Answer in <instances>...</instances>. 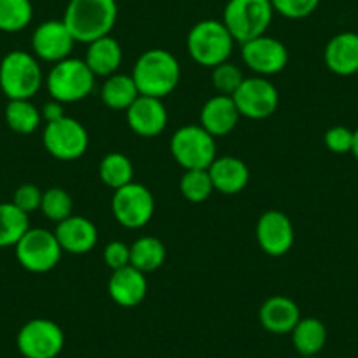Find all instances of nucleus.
<instances>
[{"label": "nucleus", "mask_w": 358, "mask_h": 358, "mask_svg": "<svg viewBox=\"0 0 358 358\" xmlns=\"http://www.w3.org/2000/svg\"><path fill=\"white\" fill-rule=\"evenodd\" d=\"M64 23L76 43L90 44L111 36L118 20L116 0H69Z\"/></svg>", "instance_id": "obj_1"}, {"label": "nucleus", "mask_w": 358, "mask_h": 358, "mask_svg": "<svg viewBox=\"0 0 358 358\" xmlns=\"http://www.w3.org/2000/svg\"><path fill=\"white\" fill-rule=\"evenodd\" d=\"M132 78L141 95L164 101L178 88L181 81V67L171 51L153 48L137 58Z\"/></svg>", "instance_id": "obj_2"}, {"label": "nucleus", "mask_w": 358, "mask_h": 358, "mask_svg": "<svg viewBox=\"0 0 358 358\" xmlns=\"http://www.w3.org/2000/svg\"><path fill=\"white\" fill-rule=\"evenodd\" d=\"M234 44L236 41L222 20H202L192 27L187 36V50L192 60L209 69L229 62Z\"/></svg>", "instance_id": "obj_3"}, {"label": "nucleus", "mask_w": 358, "mask_h": 358, "mask_svg": "<svg viewBox=\"0 0 358 358\" xmlns=\"http://www.w3.org/2000/svg\"><path fill=\"white\" fill-rule=\"evenodd\" d=\"M43 83V71L36 55L15 50L0 62V90L9 101H30Z\"/></svg>", "instance_id": "obj_4"}, {"label": "nucleus", "mask_w": 358, "mask_h": 358, "mask_svg": "<svg viewBox=\"0 0 358 358\" xmlns=\"http://www.w3.org/2000/svg\"><path fill=\"white\" fill-rule=\"evenodd\" d=\"M274 8L271 0H229L222 22L239 44L265 36L273 23Z\"/></svg>", "instance_id": "obj_5"}, {"label": "nucleus", "mask_w": 358, "mask_h": 358, "mask_svg": "<svg viewBox=\"0 0 358 358\" xmlns=\"http://www.w3.org/2000/svg\"><path fill=\"white\" fill-rule=\"evenodd\" d=\"M44 83L53 101L62 104H74L92 94L95 86V74L90 71L85 60L69 57L53 65Z\"/></svg>", "instance_id": "obj_6"}, {"label": "nucleus", "mask_w": 358, "mask_h": 358, "mask_svg": "<svg viewBox=\"0 0 358 358\" xmlns=\"http://www.w3.org/2000/svg\"><path fill=\"white\" fill-rule=\"evenodd\" d=\"M171 153L185 171L209 169L216 160V141L201 125H185L172 134Z\"/></svg>", "instance_id": "obj_7"}, {"label": "nucleus", "mask_w": 358, "mask_h": 358, "mask_svg": "<svg viewBox=\"0 0 358 358\" xmlns=\"http://www.w3.org/2000/svg\"><path fill=\"white\" fill-rule=\"evenodd\" d=\"M15 248L18 264L34 274L53 271L64 253L55 232L48 229H29Z\"/></svg>", "instance_id": "obj_8"}, {"label": "nucleus", "mask_w": 358, "mask_h": 358, "mask_svg": "<svg viewBox=\"0 0 358 358\" xmlns=\"http://www.w3.org/2000/svg\"><path fill=\"white\" fill-rule=\"evenodd\" d=\"M43 144L48 153L57 160L72 162L86 153L90 137L81 122L65 115L64 118L44 125Z\"/></svg>", "instance_id": "obj_9"}, {"label": "nucleus", "mask_w": 358, "mask_h": 358, "mask_svg": "<svg viewBox=\"0 0 358 358\" xmlns=\"http://www.w3.org/2000/svg\"><path fill=\"white\" fill-rule=\"evenodd\" d=\"M111 209L113 216L122 227L130 230L143 229L155 215V197L144 185L132 181L115 190Z\"/></svg>", "instance_id": "obj_10"}, {"label": "nucleus", "mask_w": 358, "mask_h": 358, "mask_svg": "<svg viewBox=\"0 0 358 358\" xmlns=\"http://www.w3.org/2000/svg\"><path fill=\"white\" fill-rule=\"evenodd\" d=\"M16 346L25 358H57L65 346V334L53 320L34 318L20 329Z\"/></svg>", "instance_id": "obj_11"}, {"label": "nucleus", "mask_w": 358, "mask_h": 358, "mask_svg": "<svg viewBox=\"0 0 358 358\" xmlns=\"http://www.w3.org/2000/svg\"><path fill=\"white\" fill-rule=\"evenodd\" d=\"M232 99L239 115L250 120H265L280 108V92L273 81L262 76L244 78Z\"/></svg>", "instance_id": "obj_12"}, {"label": "nucleus", "mask_w": 358, "mask_h": 358, "mask_svg": "<svg viewBox=\"0 0 358 358\" xmlns=\"http://www.w3.org/2000/svg\"><path fill=\"white\" fill-rule=\"evenodd\" d=\"M241 57L246 67L262 78L283 72L290 60L287 46L280 39L267 34L241 44Z\"/></svg>", "instance_id": "obj_13"}, {"label": "nucleus", "mask_w": 358, "mask_h": 358, "mask_svg": "<svg viewBox=\"0 0 358 358\" xmlns=\"http://www.w3.org/2000/svg\"><path fill=\"white\" fill-rule=\"evenodd\" d=\"M255 236L260 250L268 257H283L295 243L294 223L278 209H268L258 218Z\"/></svg>", "instance_id": "obj_14"}, {"label": "nucleus", "mask_w": 358, "mask_h": 358, "mask_svg": "<svg viewBox=\"0 0 358 358\" xmlns=\"http://www.w3.org/2000/svg\"><path fill=\"white\" fill-rule=\"evenodd\" d=\"M74 37L69 32L64 20L43 22L32 34V51L37 58L50 64H58L71 57L74 50Z\"/></svg>", "instance_id": "obj_15"}, {"label": "nucleus", "mask_w": 358, "mask_h": 358, "mask_svg": "<svg viewBox=\"0 0 358 358\" xmlns=\"http://www.w3.org/2000/svg\"><path fill=\"white\" fill-rule=\"evenodd\" d=\"M127 123L134 134L141 137H157L169 123V113L162 99L139 95L137 101L125 111Z\"/></svg>", "instance_id": "obj_16"}, {"label": "nucleus", "mask_w": 358, "mask_h": 358, "mask_svg": "<svg viewBox=\"0 0 358 358\" xmlns=\"http://www.w3.org/2000/svg\"><path fill=\"white\" fill-rule=\"evenodd\" d=\"M108 292L111 301L120 308H137L148 294L146 274L137 271L132 265L113 271L108 281Z\"/></svg>", "instance_id": "obj_17"}, {"label": "nucleus", "mask_w": 358, "mask_h": 358, "mask_svg": "<svg viewBox=\"0 0 358 358\" xmlns=\"http://www.w3.org/2000/svg\"><path fill=\"white\" fill-rule=\"evenodd\" d=\"M55 236L64 251L71 255H85L97 246L99 230L92 220L72 215L57 223Z\"/></svg>", "instance_id": "obj_18"}, {"label": "nucleus", "mask_w": 358, "mask_h": 358, "mask_svg": "<svg viewBox=\"0 0 358 358\" xmlns=\"http://www.w3.org/2000/svg\"><path fill=\"white\" fill-rule=\"evenodd\" d=\"M301 309L297 302L285 295H273L258 309V322L267 332L285 336L292 334L301 320Z\"/></svg>", "instance_id": "obj_19"}, {"label": "nucleus", "mask_w": 358, "mask_h": 358, "mask_svg": "<svg viewBox=\"0 0 358 358\" xmlns=\"http://www.w3.org/2000/svg\"><path fill=\"white\" fill-rule=\"evenodd\" d=\"M239 111L229 95H215L206 104L202 106L201 116H199V125L208 130L213 137L229 136L239 123Z\"/></svg>", "instance_id": "obj_20"}, {"label": "nucleus", "mask_w": 358, "mask_h": 358, "mask_svg": "<svg viewBox=\"0 0 358 358\" xmlns=\"http://www.w3.org/2000/svg\"><path fill=\"white\" fill-rule=\"evenodd\" d=\"M327 69L337 76H353L358 72V34L341 32L327 43L323 53Z\"/></svg>", "instance_id": "obj_21"}, {"label": "nucleus", "mask_w": 358, "mask_h": 358, "mask_svg": "<svg viewBox=\"0 0 358 358\" xmlns=\"http://www.w3.org/2000/svg\"><path fill=\"white\" fill-rule=\"evenodd\" d=\"M213 187L223 195H237L250 183V169L237 157H216L208 169Z\"/></svg>", "instance_id": "obj_22"}, {"label": "nucleus", "mask_w": 358, "mask_h": 358, "mask_svg": "<svg viewBox=\"0 0 358 358\" xmlns=\"http://www.w3.org/2000/svg\"><path fill=\"white\" fill-rule=\"evenodd\" d=\"M86 65L94 72L95 78H109L122 67L123 48L115 37L106 36L88 44L85 57Z\"/></svg>", "instance_id": "obj_23"}, {"label": "nucleus", "mask_w": 358, "mask_h": 358, "mask_svg": "<svg viewBox=\"0 0 358 358\" xmlns=\"http://www.w3.org/2000/svg\"><path fill=\"white\" fill-rule=\"evenodd\" d=\"M292 343L302 358L316 357L327 344L325 323L315 316L301 318L292 330Z\"/></svg>", "instance_id": "obj_24"}, {"label": "nucleus", "mask_w": 358, "mask_h": 358, "mask_svg": "<svg viewBox=\"0 0 358 358\" xmlns=\"http://www.w3.org/2000/svg\"><path fill=\"white\" fill-rule=\"evenodd\" d=\"M139 95L132 74H120V72L106 78L101 90L102 102L113 111H127Z\"/></svg>", "instance_id": "obj_25"}, {"label": "nucleus", "mask_w": 358, "mask_h": 358, "mask_svg": "<svg viewBox=\"0 0 358 358\" xmlns=\"http://www.w3.org/2000/svg\"><path fill=\"white\" fill-rule=\"evenodd\" d=\"M167 248L158 237L144 236L130 244V265L141 273H155L164 265Z\"/></svg>", "instance_id": "obj_26"}, {"label": "nucleus", "mask_w": 358, "mask_h": 358, "mask_svg": "<svg viewBox=\"0 0 358 358\" xmlns=\"http://www.w3.org/2000/svg\"><path fill=\"white\" fill-rule=\"evenodd\" d=\"M30 229L29 215L16 208L13 202L0 204V248L16 246Z\"/></svg>", "instance_id": "obj_27"}, {"label": "nucleus", "mask_w": 358, "mask_h": 358, "mask_svg": "<svg viewBox=\"0 0 358 358\" xmlns=\"http://www.w3.org/2000/svg\"><path fill=\"white\" fill-rule=\"evenodd\" d=\"M99 176L106 187L118 190L134 181V165L127 155L113 151L106 155L99 164Z\"/></svg>", "instance_id": "obj_28"}, {"label": "nucleus", "mask_w": 358, "mask_h": 358, "mask_svg": "<svg viewBox=\"0 0 358 358\" xmlns=\"http://www.w3.org/2000/svg\"><path fill=\"white\" fill-rule=\"evenodd\" d=\"M4 116L9 129L22 136L34 134L43 122L41 111L30 101H9Z\"/></svg>", "instance_id": "obj_29"}, {"label": "nucleus", "mask_w": 358, "mask_h": 358, "mask_svg": "<svg viewBox=\"0 0 358 358\" xmlns=\"http://www.w3.org/2000/svg\"><path fill=\"white\" fill-rule=\"evenodd\" d=\"M34 18L30 0H0V30L8 34L22 32Z\"/></svg>", "instance_id": "obj_30"}, {"label": "nucleus", "mask_w": 358, "mask_h": 358, "mask_svg": "<svg viewBox=\"0 0 358 358\" xmlns=\"http://www.w3.org/2000/svg\"><path fill=\"white\" fill-rule=\"evenodd\" d=\"M179 190L187 201L194 204L208 201L215 192L211 176L208 169H194V171H185V174L179 179Z\"/></svg>", "instance_id": "obj_31"}, {"label": "nucleus", "mask_w": 358, "mask_h": 358, "mask_svg": "<svg viewBox=\"0 0 358 358\" xmlns=\"http://www.w3.org/2000/svg\"><path fill=\"white\" fill-rule=\"evenodd\" d=\"M72 208H74V202H72L71 194L64 188L53 187L43 192L41 211L51 222L60 223L69 216H72Z\"/></svg>", "instance_id": "obj_32"}, {"label": "nucleus", "mask_w": 358, "mask_h": 358, "mask_svg": "<svg viewBox=\"0 0 358 358\" xmlns=\"http://www.w3.org/2000/svg\"><path fill=\"white\" fill-rule=\"evenodd\" d=\"M211 81L220 95H229V97H232L237 92V88L241 86V83L244 81V76L237 65L225 62V64H220L213 69Z\"/></svg>", "instance_id": "obj_33"}, {"label": "nucleus", "mask_w": 358, "mask_h": 358, "mask_svg": "<svg viewBox=\"0 0 358 358\" xmlns=\"http://www.w3.org/2000/svg\"><path fill=\"white\" fill-rule=\"evenodd\" d=\"M322 0H271L274 13L288 20H304L318 9Z\"/></svg>", "instance_id": "obj_34"}, {"label": "nucleus", "mask_w": 358, "mask_h": 358, "mask_svg": "<svg viewBox=\"0 0 358 358\" xmlns=\"http://www.w3.org/2000/svg\"><path fill=\"white\" fill-rule=\"evenodd\" d=\"M353 134L355 130L348 129L344 125L330 127L325 132V137H323L327 150L336 155L351 153V148H353Z\"/></svg>", "instance_id": "obj_35"}, {"label": "nucleus", "mask_w": 358, "mask_h": 358, "mask_svg": "<svg viewBox=\"0 0 358 358\" xmlns=\"http://www.w3.org/2000/svg\"><path fill=\"white\" fill-rule=\"evenodd\" d=\"M41 202H43V190L32 183L18 187L15 195H13V204L22 209L23 213H27V215L41 209Z\"/></svg>", "instance_id": "obj_36"}, {"label": "nucleus", "mask_w": 358, "mask_h": 358, "mask_svg": "<svg viewBox=\"0 0 358 358\" xmlns=\"http://www.w3.org/2000/svg\"><path fill=\"white\" fill-rule=\"evenodd\" d=\"M102 258L108 268L118 271V268L130 265V246L123 241H113L102 251Z\"/></svg>", "instance_id": "obj_37"}, {"label": "nucleus", "mask_w": 358, "mask_h": 358, "mask_svg": "<svg viewBox=\"0 0 358 358\" xmlns=\"http://www.w3.org/2000/svg\"><path fill=\"white\" fill-rule=\"evenodd\" d=\"M41 116H43V122H46V123L57 122V120L64 118L65 116L64 104L51 99L50 102H46V104L43 106V109H41Z\"/></svg>", "instance_id": "obj_38"}, {"label": "nucleus", "mask_w": 358, "mask_h": 358, "mask_svg": "<svg viewBox=\"0 0 358 358\" xmlns=\"http://www.w3.org/2000/svg\"><path fill=\"white\" fill-rule=\"evenodd\" d=\"M351 155H353L358 162V129L355 130V134H353V148H351Z\"/></svg>", "instance_id": "obj_39"}, {"label": "nucleus", "mask_w": 358, "mask_h": 358, "mask_svg": "<svg viewBox=\"0 0 358 358\" xmlns=\"http://www.w3.org/2000/svg\"><path fill=\"white\" fill-rule=\"evenodd\" d=\"M309 358H318V357H309Z\"/></svg>", "instance_id": "obj_40"}]
</instances>
